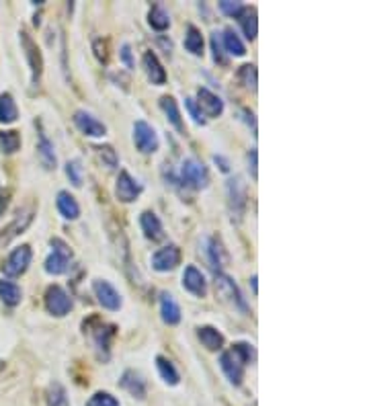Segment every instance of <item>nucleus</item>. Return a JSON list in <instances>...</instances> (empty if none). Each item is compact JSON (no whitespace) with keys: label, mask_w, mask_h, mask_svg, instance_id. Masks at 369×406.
Wrapping results in <instances>:
<instances>
[{"label":"nucleus","mask_w":369,"mask_h":406,"mask_svg":"<svg viewBox=\"0 0 369 406\" xmlns=\"http://www.w3.org/2000/svg\"><path fill=\"white\" fill-rule=\"evenodd\" d=\"M21 45H23V52H25V58L29 62V68H31V81L37 86L39 81H41V72H43V60H41V52L37 48V43L31 39L29 33L21 31Z\"/></svg>","instance_id":"nucleus-1"},{"label":"nucleus","mask_w":369,"mask_h":406,"mask_svg":"<svg viewBox=\"0 0 369 406\" xmlns=\"http://www.w3.org/2000/svg\"><path fill=\"white\" fill-rule=\"evenodd\" d=\"M31 256H33L31 246L23 244V246L14 248V250L8 254V258L4 261V267H2L4 275H8V277H19V275H23V273L27 271V267L31 265Z\"/></svg>","instance_id":"nucleus-2"},{"label":"nucleus","mask_w":369,"mask_h":406,"mask_svg":"<svg viewBox=\"0 0 369 406\" xmlns=\"http://www.w3.org/2000/svg\"><path fill=\"white\" fill-rule=\"evenodd\" d=\"M52 246H54V252L46 261V271L50 275H62V273L68 271V265H70V258H72V250L62 241H52Z\"/></svg>","instance_id":"nucleus-3"},{"label":"nucleus","mask_w":369,"mask_h":406,"mask_svg":"<svg viewBox=\"0 0 369 406\" xmlns=\"http://www.w3.org/2000/svg\"><path fill=\"white\" fill-rule=\"evenodd\" d=\"M181 176H183V183H187L193 189H206L208 183H210L208 168L199 163V161H195V159H187L183 163V166H181Z\"/></svg>","instance_id":"nucleus-4"},{"label":"nucleus","mask_w":369,"mask_h":406,"mask_svg":"<svg viewBox=\"0 0 369 406\" xmlns=\"http://www.w3.org/2000/svg\"><path fill=\"white\" fill-rule=\"evenodd\" d=\"M46 308L54 316H66L72 308V300L60 285H52L46 292Z\"/></svg>","instance_id":"nucleus-5"},{"label":"nucleus","mask_w":369,"mask_h":406,"mask_svg":"<svg viewBox=\"0 0 369 406\" xmlns=\"http://www.w3.org/2000/svg\"><path fill=\"white\" fill-rule=\"evenodd\" d=\"M228 197H230V212H232V218L240 220L242 214H244V207H246V189L242 185V179L240 176H234L228 181Z\"/></svg>","instance_id":"nucleus-6"},{"label":"nucleus","mask_w":369,"mask_h":406,"mask_svg":"<svg viewBox=\"0 0 369 406\" xmlns=\"http://www.w3.org/2000/svg\"><path fill=\"white\" fill-rule=\"evenodd\" d=\"M134 142H136V148L144 154H152V152L158 150V136H156L154 128L148 125L146 121H136Z\"/></svg>","instance_id":"nucleus-7"},{"label":"nucleus","mask_w":369,"mask_h":406,"mask_svg":"<svg viewBox=\"0 0 369 406\" xmlns=\"http://www.w3.org/2000/svg\"><path fill=\"white\" fill-rule=\"evenodd\" d=\"M142 193V187L136 179H132V174L128 170H121L119 172V179H117V185H115V195L119 201L123 203H132L138 199V195Z\"/></svg>","instance_id":"nucleus-8"},{"label":"nucleus","mask_w":369,"mask_h":406,"mask_svg":"<svg viewBox=\"0 0 369 406\" xmlns=\"http://www.w3.org/2000/svg\"><path fill=\"white\" fill-rule=\"evenodd\" d=\"M181 263V250L179 246L170 244V246H164L160 250H156L152 254V267L160 273H166V271H172L177 265Z\"/></svg>","instance_id":"nucleus-9"},{"label":"nucleus","mask_w":369,"mask_h":406,"mask_svg":"<svg viewBox=\"0 0 369 406\" xmlns=\"http://www.w3.org/2000/svg\"><path fill=\"white\" fill-rule=\"evenodd\" d=\"M220 367L221 372L226 374V378L230 380V384H234V386H240V384H242V378H244V363L238 359V355H236L232 349L226 351V353H221Z\"/></svg>","instance_id":"nucleus-10"},{"label":"nucleus","mask_w":369,"mask_h":406,"mask_svg":"<svg viewBox=\"0 0 369 406\" xmlns=\"http://www.w3.org/2000/svg\"><path fill=\"white\" fill-rule=\"evenodd\" d=\"M92 290H94V294H97V298H99L103 308H107V310H119L121 308V296L109 281L97 279L92 283Z\"/></svg>","instance_id":"nucleus-11"},{"label":"nucleus","mask_w":369,"mask_h":406,"mask_svg":"<svg viewBox=\"0 0 369 406\" xmlns=\"http://www.w3.org/2000/svg\"><path fill=\"white\" fill-rule=\"evenodd\" d=\"M216 287H218V294H220L226 302H230L234 308H238V310H242V312H248L246 302L242 300V296H240V292H238L236 283H234L230 277H226V275H218V279H216Z\"/></svg>","instance_id":"nucleus-12"},{"label":"nucleus","mask_w":369,"mask_h":406,"mask_svg":"<svg viewBox=\"0 0 369 406\" xmlns=\"http://www.w3.org/2000/svg\"><path fill=\"white\" fill-rule=\"evenodd\" d=\"M74 123H76V128H78L84 136H88V138H101V136L107 134L105 123H101L97 117H92V115L86 113V111H76V113H74Z\"/></svg>","instance_id":"nucleus-13"},{"label":"nucleus","mask_w":369,"mask_h":406,"mask_svg":"<svg viewBox=\"0 0 369 406\" xmlns=\"http://www.w3.org/2000/svg\"><path fill=\"white\" fill-rule=\"evenodd\" d=\"M197 103H199V113H206L208 117H220L223 113V101H221L218 94H214L212 90L208 88H199L197 90Z\"/></svg>","instance_id":"nucleus-14"},{"label":"nucleus","mask_w":369,"mask_h":406,"mask_svg":"<svg viewBox=\"0 0 369 406\" xmlns=\"http://www.w3.org/2000/svg\"><path fill=\"white\" fill-rule=\"evenodd\" d=\"M183 287L187 292H191L193 296L197 298H203L208 294V283H206V277L199 269L195 267H187L185 269V275H183Z\"/></svg>","instance_id":"nucleus-15"},{"label":"nucleus","mask_w":369,"mask_h":406,"mask_svg":"<svg viewBox=\"0 0 369 406\" xmlns=\"http://www.w3.org/2000/svg\"><path fill=\"white\" fill-rule=\"evenodd\" d=\"M160 314H162V321L166 325H179L181 323V308H179L177 300L166 292L160 296Z\"/></svg>","instance_id":"nucleus-16"},{"label":"nucleus","mask_w":369,"mask_h":406,"mask_svg":"<svg viewBox=\"0 0 369 406\" xmlns=\"http://www.w3.org/2000/svg\"><path fill=\"white\" fill-rule=\"evenodd\" d=\"M140 226L144 230V236L150 238V241H160L164 236V230H162V222L158 220L156 214L152 212H144L142 218H140Z\"/></svg>","instance_id":"nucleus-17"},{"label":"nucleus","mask_w":369,"mask_h":406,"mask_svg":"<svg viewBox=\"0 0 369 406\" xmlns=\"http://www.w3.org/2000/svg\"><path fill=\"white\" fill-rule=\"evenodd\" d=\"M197 336L208 351H220L223 347V336H221L220 330L214 328V326H201L197 330Z\"/></svg>","instance_id":"nucleus-18"},{"label":"nucleus","mask_w":369,"mask_h":406,"mask_svg":"<svg viewBox=\"0 0 369 406\" xmlns=\"http://www.w3.org/2000/svg\"><path fill=\"white\" fill-rule=\"evenodd\" d=\"M56 203H58V212H60L66 220H76V218L80 216V205H78V201L74 199V195H70L68 191H60Z\"/></svg>","instance_id":"nucleus-19"},{"label":"nucleus","mask_w":369,"mask_h":406,"mask_svg":"<svg viewBox=\"0 0 369 406\" xmlns=\"http://www.w3.org/2000/svg\"><path fill=\"white\" fill-rule=\"evenodd\" d=\"M144 68H146L148 79L152 81V84H158L160 86V84L166 82V72H164L162 64L158 62L156 54H152V52L144 54Z\"/></svg>","instance_id":"nucleus-20"},{"label":"nucleus","mask_w":369,"mask_h":406,"mask_svg":"<svg viewBox=\"0 0 369 406\" xmlns=\"http://www.w3.org/2000/svg\"><path fill=\"white\" fill-rule=\"evenodd\" d=\"M160 107L162 111L166 113L168 121L172 123V128L181 134H185V125H183V119H181V111H179V105L172 97H162L160 99Z\"/></svg>","instance_id":"nucleus-21"},{"label":"nucleus","mask_w":369,"mask_h":406,"mask_svg":"<svg viewBox=\"0 0 369 406\" xmlns=\"http://www.w3.org/2000/svg\"><path fill=\"white\" fill-rule=\"evenodd\" d=\"M121 386L132 394V396H138V398H144L146 396V382L140 374L136 372H126L123 378H121Z\"/></svg>","instance_id":"nucleus-22"},{"label":"nucleus","mask_w":369,"mask_h":406,"mask_svg":"<svg viewBox=\"0 0 369 406\" xmlns=\"http://www.w3.org/2000/svg\"><path fill=\"white\" fill-rule=\"evenodd\" d=\"M37 152L39 159L46 168H56V154H54V144L48 140V136L43 132H39V144H37Z\"/></svg>","instance_id":"nucleus-23"},{"label":"nucleus","mask_w":369,"mask_h":406,"mask_svg":"<svg viewBox=\"0 0 369 406\" xmlns=\"http://www.w3.org/2000/svg\"><path fill=\"white\" fill-rule=\"evenodd\" d=\"M17 117H19V111H17L14 99L8 92L0 94V121L12 123V121H17Z\"/></svg>","instance_id":"nucleus-24"},{"label":"nucleus","mask_w":369,"mask_h":406,"mask_svg":"<svg viewBox=\"0 0 369 406\" xmlns=\"http://www.w3.org/2000/svg\"><path fill=\"white\" fill-rule=\"evenodd\" d=\"M156 367H158L160 378L166 384H170V386H177L179 384V372L174 369V365L166 357H156Z\"/></svg>","instance_id":"nucleus-25"},{"label":"nucleus","mask_w":369,"mask_h":406,"mask_svg":"<svg viewBox=\"0 0 369 406\" xmlns=\"http://www.w3.org/2000/svg\"><path fill=\"white\" fill-rule=\"evenodd\" d=\"M31 218H33L31 214H23V218L19 216V218H17V220H14V222H12V224H10V226H8L6 230H2V234H0V243L6 244L8 241H12V238H14V236H17L19 232H23V230H25V228L29 226Z\"/></svg>","instance_id":"nucleus-26"},{"label":"nucleus","mask_w":369,"mask_h":406,"mask_svg":"<svg viewBox=\"0 0 369 406\" xmlns=\"http://www.w3.org/2000/svg\"><path fill=\"white\" fill-rule=\"evenodd\" d=\"M185 48H187V52H191L193 56H201V54H203V37H201V31H199L197 27H193V25L187 29Z\"/></svg>","instance_id":"nucleus-27"},{"label":"nucleus","mask_w":369,"mask_h":406,"mask_svg":"<svg viewBox=\"0 0 369 406\" xmlns=\"http://www.w3.org/2000/svg\"><path fill=\"white\" fill-rule=\"evenodd\" d=\"M0 298L6 306H17L23 298L19 285H14L12 281H0Z\"/></svg>","instance_id":"nucleus-28"},{"label":"nucleus","mask_w":369,"mask_h":406,"mask_svg":"<svg viewBox=\"0 0 369 406\" xmlns=\"http://www.w3.org/2000/svg\"><path fill=\"white\" fill-rule=\"evenodd\" d=\"M223 45H226V50H228L232 56H244V54H246L244 43L240 41V37H238L232 29H226V31H223Z\"/></svg>","instance_id":"nucleus-29"},{"label":"nucleus","mask_w":369,"mask_h":406,"mask_svg":"<svg viewBox=\"0 0 369 406\" xmlns=\"http://www.w3.org/2000/svg\"><path fill=\"white\" fill-rule=\"evenodd\" d=\"M148 21H150V25H152V29H156V31H164V29H168V25H170L168 12H166L164 8H160V6H154V8L150 10Z\"/></svg>","instance_id":"nucleus-30"},{"label":"nucleus","mask_w":369,"mask_h":406,"mask_svg":"<svg viewBox=\"0 0 369 406\" xmlns=\"http://www.w3.org/2000/svg\"><path fill=\"white\" fill-rule=\"evenodd\" d=\"M0 148L6 154H12L21 148V138L17 132L8 130V132H0Z\"/></svg>","instance_id":"nucleus-31"},{"label":"nucleus","mask_w":369,"mask_h":406,"mask_svg":"<svg viewBox=\"0 0 369 406\" xmlns=\"http://www.w3.org/2000/svg\"><path fill=\"white\" fill-rule=\"evenodd\" d=\"M242 23V29H244V35L252 41L259 33V23H257V12L255 10H246L240 19Z\"/></svg>","instance_id":"nucleus-32"},{"label":"nucleus","mask_w":369,"mask_h":406,"mask_svg":"<svg viewBox=\"0 0 369 406\" xmlns=\"http://www.w3.org/2000/svg\"><path fill=\"white\" fill-rule=\"evenodd\" d=\"M48 406H68L66 390L60 384H52L48 390Z\"/></svg>","instance_id":"nucleus-33"},{"label":"nucleus","mask_w":369,"mask_h":406,"mask_svg":"<svg viewBox=\"0 0 369 406\" xmlns=\"http://www.w3.org/2000/svg\"><path fill=\"white\" fill-rule=\"evenodd\" d=\"M238 79L240 82L250 88V90H257V68L252 64H244L240 70H238Z\"/></svg>","instance_id":"nucleus-34"},{"label":"nucleus","mask_w":369,"mask_h":406,"mask_svg":"<svg viewBox=\"0 0 369 406\" xmlns=\"http://www.w3.org/2000/svg\"><path fill=\"white\" fill-rule=\"evenodd\" d=\"M208 250H210V263L218 271L223 265V248H221V244L218 241H210V248Z\"/></svg>","instance_id":"nucleus-35"},{"label":"nucleus","mask_w":369,"mask_h":406,"mask_svg":"<svg viewBox=\"0 0 369 406\" xmlns=\"http://www.w3.org/2000/svg\"><path fill=\"white\" fill-rule=\"evenodd\" d=\"M86 406H119V403H117V398H113L107 392H97V394L90 396Z\"/></svg>","instance_id":"nucleus-36"},{"label":"nucleus","mask_w":369,"mask_h":406,"mask_svg":"<svg viewBox=\"0 0 369 406\" xmlns=\"http://www.w3.org/2000/svg\"><path fill=\"white\" fill-rule=\"evenodd\" d=\"M232 351L238 355V359H240L244 365H246V363H250V361H252V357H255V351H252V347H250L248 343H236Z\"/></svg>","instance_id":"nucleus-37"},{"label":"nucleus","mask_w":369,"mask_h":406,"mask_svg":"<svg viewBox=\"0 0 369 406\" xmlns=\"http://www.w3.org/2000/svg\"><path fill=\"white\" fill-rule=\"evenodd\" d=\"M221 12H226L228 17H240L244 12L242 2H232V0H221L220 2Z\"/></svg>","instance_id":"nucleus-38"},{"label":"nucleus","mask_w":369,"mask_h":406,"mask_svg":"<svg viewBox=\"0 0 369 406\" xmlns=\"http://www.w3.org/2000/svg\"><path fill=\"white\" fill-rule=\"evenodd\" d=\"M97 150H99L101 161L107 164L109 168H113V166L117 164V154H115V150H113L111 146H101V148H97Z\"/></svg>","instance_id":"nucleus-39"},{"label":"nucleus","mask_w":369,"mask_h":406,"mask_svg":"<svg viewBox=\"0 0 369 406\" xmlns=\"http://www.w3.org/2000/svg\"><path fill=\"white\" fill-rule=\"evenodd\" d=\"M66 174L70 176V181H72L76 187L82 185V168H80V164L76 163V161L66 164Z\"/></svg>","instance_id":"nucleus-40"},{"label":"nucleus","mask_w":369,"mask_h":406,"mask_svg":"<svg viewBox=\"0 0 369 406\" xmlns=\"http://www.w3.org/2000/svg\"><path fill=\"white\" fill-rule=\"evenodd\" d=\"M94 54L99 58V62H107L109 60V54H107V43L103 39H97L94 41Z\"/></svg>","instance_id":"nucleus-41"},{"label":"nucleus","mask_w":369,"mask_h":406,"mask_svg":"<svg viewBox=\"0 0 369 406\" xmlns=\"http://www.w3.org/2000/svg\"><path fill=\"white\" fill-rule=\"evenodd\" d=\"M187 109H189V113H191V117L195 119V123H203V117H201V113L197 111V107H195V101L193 99H187Z\"/></svg>","instance_id":"nucleus-42"},{"label":"nucleus","mask_w":369,"mask_h":406,"mask_svg":"<svg viewBox=\"0 0 369 406\" xmlns=\"http://www.w3.org/2000/svg\"><path fill=\"white\" fill-rule=\"evenodd\" d=\"M121 58H123V62L132 68L134 66V62H132V54H130V45H123V50H121Z\"/></svg>","instance_id":"nucleus-43"},{"label":"nucleus","mask_w":369,"mask_h":406,"mask_svg":"<svg viewBox=\"0 0 369 406\" xmlns=\"http://www.w3.org/2000/svg\"><path fill=\"white\" fill-rule=\"evenodd\" d=\"M248 161H250V172H252V179H257V150H252V152H250Z\"/></svg>","instance_id":"nucleus-44"},{"label":"nucleus","mask_w":369,"mask_h":406,"mask_svg":"<svg viewBox=\"0 0 369 406\" xmlns=\"http://www.w3.org/2000/svg\"><path fill=\"white\" fill-rule=\"evenodd\" d=\"M212 48H214V52H216V60H218V62H221L223 58H221L220 45H218V35H214V37H212Z\"/></svg>","instance_id":"nucleus-45"}]
</instances>
